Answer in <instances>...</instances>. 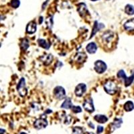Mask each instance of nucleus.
Masks as SVG:
<instances>
[{
	"mask_svg": "<svg viewBox=\"0 0 134 134\" xmlns=\"http://www.w3.org/2000/svg\"><path fill=\"white\" fill-rule=\"evenodd\" d=\"M104 89L109 94H114L117 91V85L113 81H108L104 85Z\"/></svg>",
	"mask_w": 134,
	"mask_h": 134,
	"instance_id": "f257e3e1",
	"label": "nucleus"
},
{
	"mask_svg": "<svg viewBox=\"0 0 134 134\" xmlns=\"http://www.w3.org/2000/svg\"><path fill=\"white\" fill-rule=\"evenodd\" d=\"M117 77L120 78V79H122L124 80V81H125V87H129V86L131 85V83H132L133 81L134 80V75H132L131 76H130V77H128V76H126L124 70H121L118 72V73H117Z\"/></svg>",
	"mask_w": 134,
	"mask_h": 134,
	"instance_id": "f03ea898",
	"label": "nucleus"
},
{
	"mask_svg": "<svg viewBox=\"0 0 134 134\" xmlns=\"http://www.w3.org/2000/svg\"><path fill=\"white\" fill-rule=\"evenodd\" d=\"M17 90L21 97H25L27 94V88L26 87V81L24 78H21L19 81L18 86H17Z\"/></svg>",
	"mask_w": 134,
	"mask_h": 134,
	"instance_id": "7ed1b4c3",
	"label": "nucleus"
},
{
	"mask_svg": "<svg viewBox=\"0 0 134 134\" xmlns=\"http://www.w3.org/2000/svg\"><path fill=\"white\" fill-rule=\"evenodd\" d=\"M48 125V121L46 120V117H44L42 116L39 119H37L34 121V126L37 130H42L44 128L46 127Z\"/></svg>",
	"mask_w": 134,
	"mask_h": 134,
	"instance_id": "20e7f679",
	"label": "nucleus"
},
{
	"mask_svg": "<svg viewBox=\"0 0 134 134\" xmlns=\"http://www.w3.org/2000/svg\"><path fill=\"white\" fill-rule=\"evenodd\" d=\"M107 64L102 60H97L94 63V70L99 74L103 73L107 70Z\"/></svg>",
	"mask_w": 134,
	"mask_h": 134,
	"instance_id": "39448f33",
	"label": "nucleus"
},
{
	"mask_svg": "<svg viewBox=\"0 0 134 134\" xmlns=\"http://www.w3.org/2000/svg\"><path fill=\"white\" fill-rule=\"evenodd\" d=\"M54 94L55 97L58 99V100H62L66 97V91L63 87L60 86L55 87L54 89Z\"/></svg>",
	"mask_w": 134,
	"mask_h": 134,
	"instance_id": "423d86ee",
	"label": "nucleus"
},
{
	"mask_svg": "<svg viewBox=\"0 0 134 134\" xmlns=\"http://www.w3.org/2000/svg\"><path fill=\"white\" fill-rule=\"evenodd\" d=\"M83 107L84 109L88 112H93L94 111V105H93V100L91 98L87 99L83 103Z\"/></svg>",
	"mask_w": 134,
	"mask_h": 134,
	"instance_id": "0eeeda50",
	"label": "nucleus"
},
{
	"mask_svg": "<svg viewBox=\"0 0 134 134\" xmlns=\"http://www.w3.org/2000/svg\"><path fill=\"white\" fill-rule=\"evenodd\" d=\"M87 91V86L85 84L80 83L75 88V93L77 97H81Z\"/></svg>",
	"mask_w": 134,
	"mask_h": 134,
	"instance_id": "6e6552de",
	"label": "nucleus"
},
{
	"mask_svg": "<svg viewBox=\"0 0 134 134\" xmlns=\"http://www.w3.org/2000/svg\"><path fill=\"white\" fill-rule=\"evenodd\" d=\"M113 38H114V34L110 31L105 32L102 36V40L105 44H109L112 42Z\"/></svg>",
	"mask_w": 134,
	"mask_h": 134,
	"instance_id": "1a4fd4ad",
	"label": "nucleus"
},
{
	"mask_svg": "<svg viewBox=\"0 0 134 134\" xmlns=\"http://www.w3.org/2000/svg\"><path fill=\"white\" fill-rule=\"evenodd\" d=\"M78 12H79L80 15L82 17H85L88 14V11L87 9V5L84 3H81L78 5Z\"/></svg>",
	"mask_w": 134,
	"mask_h": 134,
	"instance_id": "9d476101",
	"label": "nucleus"
},
{
	"mask_svg": "<svg viewBox=\"0 0 134 134\" xmlns=\"http://www.w3.org/2000/svg\"><path fill=\"white\" fill-rule=\"evenodd\" d=\"M36 24L35 21H30L26 26V32L27 34H32L36 31Z\"/></svg>",
	"mask_w": 134,
	"mask_h": 134,
	"instance_id": "9b49d317",
	"label": "nucleus"
},
{
	"mask_svg": "<svg viewBox=\"0 0 134 134\" xmlns=\"http://www.w3.org/2000/svg\"><path fill=\"white\" fill-rule=\"evenodd\" d=\"M86 50L89 54H94L96 52L97 50V46L94 42H91L87 44Z\"/></svg>",
	"mask_w": 134,
	"mask_h": 134,
	"instance_id": "f8f14e48",
	"label": "nucleus"
},
{
	"mask_svg": "<svg viewBox=\"0 0 134 134\" xmlns=\"http://www.w3.org/2000/svg\"><path fill=\"white\" fill-rule=\"evenodd\" d=\"M124 28L127 31L134 30V18L130 19L124 24Z\"/></svg>",
	"mask_w": 134,
	"mask_h": 134,
	"instance_id": "ddd939ff",
	"label": "nucleus"
},
{
	"mask_svg": "<svg viewBox=\"0 0 134 134\" xmlns=\"http://www.w3.org/2000/svg\"><path fill=\"white\" fill-rule=\"evenodd\" d=\"M103 27H104V25H103L102 24H99L97 21H94V26H93V31H92L91 38H92L98 31L100 30L101 29V28H103Z\"/></svg>",
	"mask_w": 134,
	"mask_h": 134,
	"instance_id": "4468645a",
	"label": "nucleus"
},
{
	"mask_svg": "<svg viewBox=\"0 0 134 134\" xmlns=\"http://www.w3.org/2000/svg\"><path fill=\"white\" fill-rule=\"evenodd\" d=\"M94 119L100 124H105L108 120V118L103 115H96L94 117Z\"/></svg>",
	"mask_w": 134,
	"mask_h": 134,
	"instance_id": "2eb2a0df",
	"label": "nucleus"
},
{
	"mask_svg": "<svg viewBox=\"0 0 134 134\" xmlns=\"http://www.w3.org/2000/svg\"><path fill=\"white\" fill-rule=\"evenodd\" d=\"M122 123H123L122 119H121V118H116L114 120V121L113 122V124H111V127L113 128V130H117V129L120 127Z\"/></svg>",
	"mask_w": 134,
	"mask_h": 134,
	"instance_id": "dca6fc26",
	"label": "nucleus"
},
{
	"mask_svg": "<svg viewBox=\"0 0 134 134\" xmlns=\"http://www.w3.org/2000/svg\"><path fill=\"white\" fill-rule=\"evenodd\" d=\"M72 107V101L69 98H66L65 99L63 103L61 105V108L66 109H71V107Z\"/></svg>",
	"mask_w": 134,
	"mask_h": 134,
	"instance_id": "f3484780",
	"label": "nucleus"
},
{
	"mask_svg": "<svg viewBox=\"0 0 134 134\" xmlns=\"http://www.w3.org/2000/svg\"><path fill=\"white\" fill-rule=\"evenodd\" d=\"M124 107L125 111H127V112L131 111L134 109V104L131 100H128V101H127L125 103Z\"/></svg>",
	"mask_w": 134,
	"mask_h": 134,
	"instance_id": "a211bd4d",
	"label": "nucleus"
},
{
	"mask_svg": "<svg viewBox=\"0 0 134 134\" xmlns=\"http://www.w3.org/2000/svg\"><path fill=\"white\" fill-rule=\"evenodd\" d=\"M125 12L127 15H134V6L130 4L127 5L125 8Z\"/></svg>",
	"mask_w": 134,
	"mask_h": 134,
	"instance_id": "6ab92c4d",
	"label": "nucleus"
},
{
	"mask_svg": "<svg viewBox=\"0 0 134 134\" xmlns=\"http://www.w3.org/2000/svg\"><path fill=\"white\" fill-rule=\"evenodd\" d=\"M42 60L43 63H44V64L48 65V64H50L52 60V56L51 54H48L46 56H45L44 57L42 58Z\"/></svg>",
	"mask_w": 134,
	"mask_h": 134,
	"instance_id": "aec40b11",
	"label": "nucleus"
},
{
	"mask_svg": "<svg viewBox=\"0 0 134 134\" xmlns=\"http://www.w3.org/2000/svg\"><path fill=\"white\" fill-rule=\"evenodd\" d=\"M38 42L40 45V46L44 48L48 49L50 48V44L47 42L45 40H43V39H39L38 40Z\"/></svg>",
	"mask_w": 134,
	"mask_h": 134,
	"instance_id": "412c9836",
	"label": "nucleus"
},
{
	"mask_svg": "<svg viewBox=\"0 0 134 134\" xmlns=\"http://www.w3.org/2000/svg\"><path fill=\"white\" fill-rule=\"evenodd\" d=\"M29 47V41L27 39H24L21 43V48L23 50H26Z\"/></svg>",
	"mask_w": 134,
	"mask_h": 134,
	"instance_id": "4be33fe9",
	"label": "nucleus"
},
{
	"mask_svg": "<svg viewBox=\"0 0 134 134\" xmlns=\"http://www.w3.org/2000/svg\"><path fill=\"white\" fill-rule=\"evenodd\" d=\"M87 58V56L85 53H79L76 57V59L78 62H83L85 60V59Z\"/></svg>",
	"mask_w": 134,
	"mask_h": 134,
	"instance_id": "5701e85b",
	"label": "nucleus"
},
{
	"mask_svg": "<svg viewBox=\"0 0 134 134\" xmlns=\"http://www.w3.org/2000/svg\"><path fill=\"white\" fill-rule=\"evenodd\" d=\"M72 134H84L82 128L80 127H75L72 129Z\"/></svg>",
	"mask_w": 134,
	"mask_h": 134,
	"instance_id": "b1692460",
	"label": "nucleus"
},
{
	"mask_svg": "<svg viewBox=\"0 0 134 134\" xmlns=\"http://www.w3.org/2000/svg\"><path fill=\"white\" fill-rule=\"evenodd\" d=\"M20 5V2L19 0H12L11 2V5L14 8H18Z\"/></svg>",
	"mask_w": 134,
	"mask_h": 134,
	"instance_id": "393cba45",
	"label": "nucleus"
},
{
	"mask_svg": "<svg viewBox=\"0 0 134 134\" xmlns=\"http://www.w3.org/2000/svg\"><path fill=\"white\" fill-rule=\"evenodd\" d=\"M71 109L72 111H73L74 113H81V111H82V109H81V108L79 106H73V105H72V107H71Z\"/></svg>",
	"mask_w": 134,
	"mask_h": 134,
	"instance_id": "a878e982",
	"label": "nucleus"
},
{
	"mask_svg": "<svg viewBox=\"0 0 134 134\" xmlns=\"http://www.w3.org/2000/svg\"><path fill=\"white\" fill-rule=\"evenodd\" d=\"M103 130H104L103 127L100 126V125H99V126H98L97 127V133L98 134L101 133L103 131Z\"/></svg>",
	"mask_w": 134,
	"mask_h": 134,
	"instance_id": "bb28decb",
	"label": "nucleus"
},
{
	"mask_svg": "<svg viewBox=\"0 0 134 134\" xmlns=\"http://www.w3.org/2000/svg\"><path fill=\"white\" fill-rule=\"evenodd\" d=\"M5 133V130L0 128V134H4Z\"/></svg>",
	"mask_w": 134,
	"mask_h": 134,
	"instance_id": "cd10ccee",
	"label": "nucleus"
},
{
	"mask_svg": "<svg viewBox=\"0 0 134 134\" xmlns=\"http://www.w3.org/2000/svg\"><path fill=\"white\" fill-rule=\"evenodd\" d=\"M42 21H43V18L42 17H40V20H39V22H40V24L42 23Z\"/></svg>",
	"mask_w": 134,
	"mask_h": 134,
	"instance_id": "c85d7f7f",
	"label": "nucleus"
},
{
	"mask_svg": "<svg viewBox=\"0 0 134 134\" xmlns=\"http://www.w3.org/2000/svg\"><path fill=\"white\" fill-rule=\"evenodd\" d=\"M84 134H94V133H92V132H86V133H85Z\"/></svg>",
	"mask_w": 134,
	"mask_h": 134,
	"instance_id": "c756f323",
	"label": "nucleus"
},
{
	"mask_svg": "<svg viewBox=\"0 0 134 134\" xmlns=\"http://www.w3.org/2000/svg\"><path fill=\"white\" fill-rule=\"evenodd\" d=\"M19 134H27V133H25V132H20Z\"/></svg>",
	"mask_w": 134,
	"mask_h": 134,
	"instance_id": "7c9ffc66",
	"label": "nucleus"
},
{
	"mask_svg": "<svg viewBox=\"0 0 134 134\" xmlns=\"http://www.w3.org/2000/svg\"><path fill=\"white\" fill-rule=\"evenodd\" d=\"M91 1H93V2H94V1H98V0H91Z\"/></svg>",
	"mask_w": 134,
	"mask_h": 134,
	"instance_id": "2f4dec72",
	"label": "nucleus"
}]
</instances>
